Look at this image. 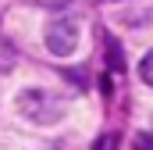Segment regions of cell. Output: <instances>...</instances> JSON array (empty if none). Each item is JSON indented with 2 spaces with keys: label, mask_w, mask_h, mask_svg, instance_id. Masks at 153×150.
<instances>
[{
  "label": "cell",
  "mask_w": 153,
  "mask_h": 150,
  "mask_svg": "<svg viewBox=\"0 0 153 150\" xmlns=\"http://www.w3.org/2000/svg\"><path fill=\"white\" fill-rule=\"evenodd\" d=\"M29 4H36V7H46V11H57V7H68L71 0H29Z\"/></svg>",
  "instance_id": "cell-5"
},
{
  "label": "cell",
  "mask_w": 153,
  "mask_h": 150,
  "mask_svg": "<svg viewBox=\"0 0 153 150\" xmlns=\"http://www.w3.org/2000/svg\"><path fill=\"white\" fill-rule=\"evenodd\" d=\"M11 68H14V50L7 43H0V75H7Z\"/></svg>",
  "instance_id": "cell-3"
},
{
  "label": "cell",
  "mask_w": 153,
  "mask_h": 150,
  "mask_svg": "<svg viewBox=\"0 0 153 150\" xmlns=\"http://www.w3.org/2000/svg\"><path fill=\"white\" fill-rule=\"evenodd\" d=\"M139 79H143L146 86H153V50L143 57V64H139Z\"/></svg>",
  "instance_id": "cell-4"
},
{
  "label": "cell",
  "mask_w": 153,
  "mask_h": 150,
  "mask_svg": "<svg viewBox=\"0 0 153 150\" xmlns=\"http://www.w3.org/2000/svg\"><path fill=\"white\" fill-rule=\"evenodd\" d=\"M135 150H153V136H135Z\"/></svg>",
  "instance_id": "cell-6"
},
{
  "label": "cell",
  "mask_w": 153,
  "mask_h": 150,
  "mask_svg": "<svg viewBox=\"0 0 153 150\" xmlns=\"http://www.w3.org/2000/svg\"><path fill=\"white\" fill-rule=\"evenodd\" d=\"M43 36H46V50L53 57H68V54L78 50V22L57 14L53 22H46V32Z\"/></svg>",
  "instance_id": "cell-2"
},
{
  "label": "cell",
  "mask_w": 153,
  "mask_h": 150,
  "mask_svg": "<svg viewBox=\"0 0 153 150\" xmlns=\"http://www.w3.org/2000/svg\"><path fill=\"white\" fill-rule=\"evenodd\" d=\"M18 111L29 122H36V125H50V122H57L68 111V100L57 97V93H50V89H25L18 97Z\"/></svg>",
  "instance_id": "cell-1"
},
{
  "label": "cell",
  "mask_w": 153,
  "mask_h": 150,
  "mask_svg": "<svg viewBox=\"0 0 153 150\" xmlns=\"http://www.w3.org/2000/svg\"><path fill=\"white\" fill-rule=\"evenodd\" d=\"M103 147H107V140H96V147H93V150H103Z\"/></svg>",
  "instance_id": "cell-7"
}]
</instances>
